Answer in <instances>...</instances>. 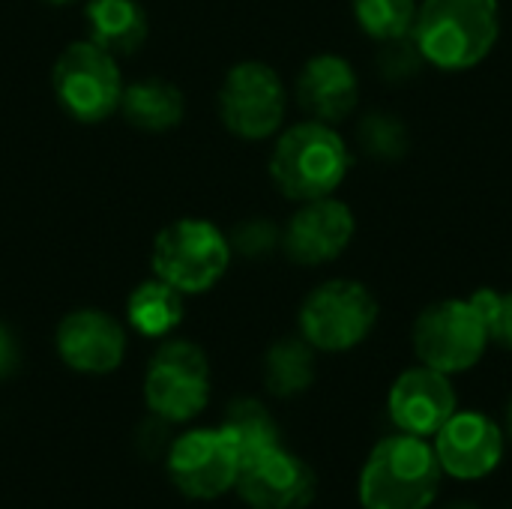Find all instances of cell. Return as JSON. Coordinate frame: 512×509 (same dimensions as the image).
<instances>
[{
    "instance_id": "obj_1",
    "label": "cell",
    "mask_w": 512,
    "mask_h": 509,
    "mask_svg": "<svg viewBox=\"0 0 512 509\" xmlns=\"http://www.w3.org/2000/svg\"><path fill=\"white\" fill-rule=\"evenodd\" d=\"M501 27V0H420L411 39L429 69L456 75L492 57Z\"/></svg>"
},
{
    "instance_id": "obj_2",
    "label": "cell",
    "mask_w": 512,
    "mask_h": 509,
    "mask_svg": "<svg viewBox=\"0 0 512 509\" xmlns=\"http://www.w3.org/2000/svg\"><path fill=\"white\" fill-rule=\"evenodd\" d=\"M351 165L354 153L345 135L333 123L312 117L282 126L270 150V177L276 189L297 204L336 195L348 180Z\"/></svg>"
},
{
    "instance_id": "obj_3",
    "label": "cell",
    "mask_w": 512,
    "mask_h": 509,
    "mask_svg": "<svg viewBox=\"0 0 512 509\" xmlns=\"http://www.w3.org/2000/svg\"><path fill=\"white\" fill-rule=\"evenodd\" d=\"M441 465L432 444L417 435H390L366 459L360 471L363 509H429L441 489Z\"/></svg>"
},
{
    "instance_id": "obj_4",
    "label": "cell",
    "mask_w": 512,
    "mask_h": 509,
    "mask_svg": "<svg viewBox=\"0 0 512 509\" xmlns=\"http://www.w3.org/2000/svg\"><path fill=\"white\" fill-rule=\"evenodd\" d=\"M381 306L375 291L348 276L315 285L300 303V336L324 354H345L360 348L378 327Z\"/></svg>"
},
{
    "instance_id": "obj_5",
    "label": "cell",
    "mask_w": 512,
    "mask_h": 509,
    "mask_svg": "<svg viewBox=\"0 0 512 509\" xmlns=\"http://www.w3.org/2000/svg\"><path fill=\"white\" fill-rule=\"evenodd\" d=\"M417 363L444 375L471 372L489 351L492 339L483 312L471 297H447L429 303L411 330Z\"/></svg>"
},
{
    "instance_id": "obj_6",
    "label": "cell",
    "mask_w": 512,
    "mask_h": 509,
    "mask_svg": "<svg viewBox=\"0 0 512 509\" xmlns=\"http://www.w3.org/2000/svg\"><path fill=\"white\" fill-rule=\"evenodd\" d=\"M231 240L207 219H177L153 240V276L174 285L180 294L210 291L231 264Z\"/></svg>"
},
{
    "instance_id": "obj_7",
    "label": "cell",
    "mask_w": 512,
    "mask_h": 509,
    "mask_svg": "<svg viewBox=\"0 0 512 509\" xmlns=\"http://www.w3.org/2000/svg\"><path fill=\"white\" fill-rule=\"evenodd\" d=\"M51 87L57 102L81 123H102L120 111L123 75L114 54L90 39L63 48L51 69Z\"/></svg>"
},
{
    "instance_id": "obj_8",
    "label": "cell",
    "mask_w": 512,
    "mask_h": 509,
    "mask_svg": "<svg viewBox=\"0 0 512 509\" xmlns=\"http://www.w3.org/2000/svg\"><path fill=\"white\" fill-rule=\"evenodd\" d=\"M288 114V87L282 75L261 60H243L228 69L219 87V117L243 141H267L282 132Z\"/></svg>"
},
{
    "instance_id": "obj_9",
    "label": "cell",
    "mask_w": 512,
    "mask_h": 509,
    "mask_svg": "<svg viewBox=\"0 0 512 509\" xmlns=\"http://www.w3.org/2000/svg\"><path fill=\"white\" fill-rule=\"evenodd\" d=\"M147 408L165 423H186L207 408L210 363L192 342H165L144 375Z\"/></svg>"
},
{
    "instance_id": "obj_10",
    "label": "cell",
    "mask_w": 512,
    "mask_h": 509,
    "mask_svg": "<svg viewBox=\"0 0 512 509\" xmlns=\"http://www.w3.org/2000/svg\"><path fill=\"white\" fill-rule=\"evenodd\" d=\"M357 237V216L336 195L300 201L282 228V249L300 267H324L339 261Z\"/></svg>"
},
{
    "instance_id": "obj_11",
    "label": "cell",
    "mask_w": 512,
    "mask_h": 509,
    "mask_svg": "<svg viewBox=\"0 0 512 509\" xmlns=\"http://www.w3.org/2000/svg\"><path fill=\"white\" fill-rule=\"evenodd\" d=\"M168 474L174 486L198 501H213L237 486L240 453L225 429H195L171 444Z\"/></svg>"
},
{
    "instance_id": "obj_12",
    "label": "cell",
    "mask_w": 512,
    "mask_h": 509,
    "mask_svg": "<svg viewBox=\"0 0 512 509\" xmlns=\"http://www.w3.org/2000/svg\"><path fill=\"white\" fill-rule=\"evenodd\" d=\"M432 450L447 477L477 483L495 474L504 462L507 432L483 411H456L438 429Z\"/></svg>"
},
{
    "instance_id": "obj_13",
    "label": "cell",
    "mask_w": 512,
    "mask_h": 509,
    "mask_svg": "<svg viewBox=\"0 0 512 509\" xmlns=\"http://www.w3.org/2000/svg\"><path fill=\"white\" fill-rule=\"evenodd\" d=\"M456 411H459V399L450 375L429 369L423 363L405 369L387 393V414L393 426L405 435L435 438L438 429Z\"/></svg>"
},
{
    "instance_id": "obj_14",
    "label": "cell",
    "mask_w": 512,
    "mask_h": 509,
    "mask_svg": "<svg viewBox=\"0 0 512 509\" xmlns=\"http://www.w3.org/2000/svg\"><path fill=\"white\" fill-rule=\"evenodd\" d=\"M315 489V471L282 447L246 459L237 474V492L252 509H306Z\"/></svg>"
},
{
    "instance_id": "obj_15",
    "label": "cell",
    "mask_w": 512,
    "mask_h": 509,
    "mask_svg": "<svg viewBox=\"0 0 512 509\" xmlns=\"http://www.w3.org/2000/svg\"><path fill=\"white\" fill-rule=\"evenodd\" d=\"M360 75L354 63L336 51H318L312 54L294 81L297 105L321 123L339 126L348 120L360 105Z\"/></svg>"
},
{
    "instance_id": "obj_16",
    "label": "cell",
    "mask_w": 512,
    "mask_h": 509,
    "mask_svg": "<svg viewBox=\"0 0 512 509\" xmlns=\"http://www.w3.org/2000/svg\"><path fill=\"white\" fill-rule=\"evenodd\" d=\"M60 360L84 375H108L126 357V330L102 309L69 312L57 327Z\"/></svg>"
},
{
    "instance_id": "obj_17",
    "label": "cell",
    "mask_w": 512,
    "mask_h": 509,
    "mask_svg": "<svg viewBox=\"0 0 512 509\" xmlns=\"http://www.w3.org/2000/svg\"><path fill=\"white\" fill-rule=\"evenodd\" d=\"M84 21L87 39L114 57L138 51L147 39V12L138 0H90Z\"/></svg>"
},
{
    "instance_id": "obj_18",
    "label": "cell",
    "mask_w": 512,
    "mask_h": 509,
    "mask_svg": "<svg viewBox=\"0 0 512 509\" xmlns=\"http://www.w3.org/2000/svg\"><path fill=\"white\" fill-rule=\"evenodd\" d=\"M123 117L144 132H168L186 114L183 90L165 78H141L123 87L120 99Z\"/></svg>"
},
{
    "instance_id": "obj_19",
    "label": "cell",
    "mask_w": 512,
    "mask_h": 509,
    "mask_svg": "<svg viewBox=\"0 0 512 509\" xmlns=\"http://www.w3.org/2000/svg\"><path fill=\"white\" fill-rule=\"evenodd\" d=\"M126 318L135 327V333L147 339H162L183 321V294L165 279L153 276L129 294Z\"/></svg>"
},
{
    "instance_id": "obj_20",
    "label": "cell",
    "mask_w": 512,
    "mask_h": 509,
    "mask_svg": "<svg viewBox=\"0 0 512 509\" xmlns=\"http://www.w3.org/2000/svg\"><path fill=\"white\" fill-rule=\"evenodd\" d=\"M315 372V348L303 336H285L273 342L264 357V384L279 399L306 393L315 381Z\"/></svg>"
},
{
    "instance_id": "obj_21",
    "label": "cell",
    "mask_w": 512,
    "mask_h": 509,
    "mask_svg": "<svg viewBox=\"0 0 512 509\" xmlns=\"http://www.w3.org/2000/svg\"><path fill=\"white\" fill-rule=\"evenodd\" d=\"M225 435L234 441L240 453V465L252 456H261L273 447H279V429L270 417V411L258 399H237L222 423Z\"/></svg>"
},
{
    "instance_id": "obj_22",
    "label": "cell",
    "mask_w": 512,
    "mask_h": 509,
    "mask_svg": "<svg viewBox=\"0 0 512 509\" xmlns=\"http://www.w3.org/2000/svg\"><path fill=\"white\" fill-rule=\"evenodd\" d=\"M357 147L363 156L384 162V165H393L411 153V129L393 111H384V108L366 111L357 120Z\"/></svg>"
},
{
    "instance_id": "obj_23",
    "label": "cell",
    "mask_w": 512,
    "mask_h": 509,
    "mask_svg": "<svg viewBox=\"0 0 512 509\" xmlns=\"http://www.w3.org/2000/svg\"><path fill=\"white\" fill-rule=\"evenodd\" d=\"M420 0H351L354 24L372 42L405 39L414 30Z\"/></svg>"
},
{
    "instance_id": "obj_24",
    "label": "cell",
    "mask_w": 512,
    "mask_h": 509,
    "mask_svg": "<svg viewBox=\"0 0 512 509\" xmlns=\"http://www.w3.org/2000/svg\"><path fill=\"white\" fill-rule=\"evenodd\" d=\"M375 69H378L381 81H387V84H408L429 66H426L417 42L411 36H405V39H390V42L378 45Z\"/></svg>"
},
{
    "instance_id": "obj_25",
    "label": "cell",
    "mask_w": 512,
    "mask_h": 509,
    "mask_svg": "<svg viewBox=\"0 0 512 509\" xmlns=\"http://www.w3.org/2000/svg\"><path fill=\"white\" fill-rule=\"evenodd\" d=\"M471 300L483 312L492 345L512 351V288H507V291H501V288H477L471 294Z\"/></svg>"
},
{
    "instance_id": "obj_26",
    "label": "cell",
    "mask_w": 512,
    "mask_h": 509,
    "mask_svg": "<svg viewBox=\"0 0 512 509\" xmlns=\"http://www.w3.org/2000/svg\"><path fill=\"white\" fill-rule=\"evenodd\" d=\"M276 246H282V231L270 219H261V216L237 225V231L231 237V249H237L246 258H264Z\"/></svg>"
},
{
    "instance_id": "obj_27",
    "label": "cell",
    "mask_w": 512,
    "mask_h": 509,
    "mask_svg": "<svg viewBox=\"0 0 512 509\" xmlns=\"http://www.w3.org/2000/svg\"><path fill=\"white\" fill-rule=\"evenodd\" d=\"M12 357H15V345H12V336H9V333H6V327L0 324V372H6V369H9Z\"/></svg>"
},
{
    "instance_id": "obj_28",
    "label": "cell",
    "mask_w": 512,
    "mask_h": 509,
    "mask_svg": "<svg viewBox=\"0 0 512 509\" xmlns=\"http://www.w3.org/2000/svg\"><path fill=\"white\" fill-rule=\"evenodd\" d=\"M504 432H507V438L512 441V396L510 402H507V411H504Z\"/></svg>"
},
{
    "instance_id": "obj_29",
    "label": "cell",
    "mask_w": 512,
    "mask_h": 509,
    "mask_svg": "<svg viewBox=\"0 0 512 509\" xmlns=\"http://www.w3.org/2000/svg\"><path fill=\"white\" fill-rule=\"evenodd\" d=\"M45 3H51V6H66V3H75V0H45Z\"/></svg>"
},
{
    "instance_id": "obj_30",
    "label": "cell",
    "mask_w": 512,
    "mask_h": 509,
    "mask_svg": "<svg viewBox=\"0 0 512 509\" xmlns=\"http://www.w3.org/2000/svg\"><path fill=\"white\" fill-rule=\"evenodd\" d=\"M453 509H480V507H474V504H459V507H453Z\"/></svg>"
}]
</instances>
